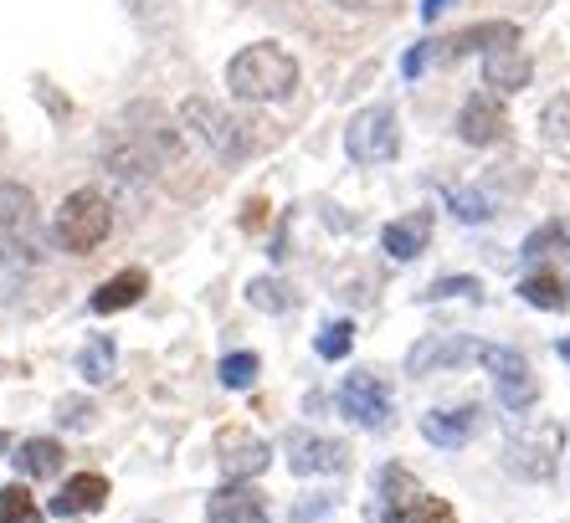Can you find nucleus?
<instances>
[{"label":"nucleus","instance_id":"423d86ee","mask_svg":"<svg viewBox=\"0 0 570 523\" xmlns=\"http://www.w3.org/2000/svg\"><path fill=\"white\" fill-rule=\"evenodd\" d=\"M483 365H489L493 375V391H499V406L514 411V416H524V411L540 401V379H534L530 359L519 349H499V344H483V354H478Z\"/></svg>","mask_w":570,"mask_h":523},{"label":"nucleus","instance_id":"f704fd0d","mask_svg":"<svg viewBox=\"0 0 570 523\" xmlns=\"http://www.w3.org/2000/svg\"><path fill=\"white\" fill-rule=\"evenodd\" d=\"M330 513V497H304V503H293V519L308 523V519H324Z\"/></svg>","mask_w":570,"mask_h":523},{"label":"nucleus","instance_id":"f3484780","mask_svg":"<svg viewBox=\"0 0 570 523\" xmlns=\"http://www.w3.org/2000/svg\"><path fill=\"white\" fill-rule=\"evenodd\" d=\"M375 497H381V523H401V513L422 497V483H416V472L391 462V467H381V477H375Z\"/></svg>","mask_w":570,"mask_h":523},{"label":"nucleus","instance_id":"cd10ccee","mask_svg":"<svg viewBox=\"0 0 570 523\" xmlns=\"http://www.w3.org/2000/svg\"><path fill=\"white\" fill-rule=\"evenodd\" d=\"M257 369H263V359L257 354H226L222 359V385L226 391H253V379H257Z\"/></svg>","mask_w":570,"mask_h":523},{"label":"nucleus","instance_id":"4c0bfd02","mask_svg":"<svg viewBox=\"0 0 570 523\" xmlns=\"http://www.w3.org/2000/svg\"><path fill=\"white\" fill-rule=\"evenodd\" d=\"M334 6H345V11H365L371 0H334Z\"/></svg>","mask_w":570,"mask_h":523},{"label":"nucleus","instance_id":"1a4fd4ad","mask_svg":"<svg viewBox=\"0 0 570 523\" xmlns=\"http://www.w3.org/2000/svg\"><path fill=\"white\" fill-rule=\"evenodd\" d=\"M340 411H345L355 426H365V432H385V426H391V395H385V385L375 375H345V385H340Z\"/></svg>","mask_w":570,"mask_h":523},{"label":"nucleus","instance_id":"4be33fe9","mask_svg":"<svg viewBox=\"0 0 570 523\" xmlns=\"http://www.w3.org/2000/svg\"><path fill=\"white\" fill-rule=\"evenodd\" d=\"M16 472H21V483H31V477H57V467H62V446L52 442V436H27V442L16 446Z\"/></svg>","mask_w":570,"mask_h":523},{"label":"nucleus","instance_id":"6e6552de","mask_svg":"<svg viewBox=\"0 0 570 523\" xmlns=\"http://www.w3.org/2000/svg\"><path fill=\"white\" fill-rule=\"evenodd\" d=\"M0 236H6L11 247H21L27 257H41V247H47L37 196L16 180H0Z\"/></svg>","mask_w":570,"mask_h":523},{"label":"nucleus","instance_id":"7c9ffc66","mask_svg":"<svg viewBox=\"0 0 570 523\" xmlns=\"http://www.w3.org/2000/svg\"><path fill=\"white\" fill-rule=\"evenodd\" d=\"M401 523H458V513H452V503L448 497H432V493H422L412 503V509L401 513Z\"/></svg>","mask_w":570,"mask_h":523},{"label":"nucleus","instance_id":"a878e982","mask_svg":"<svg viewBox=\"0 0 570 523\" xmlns=\"http://www.w3.org/2000/svg\"><path fill=\"white\" fill-rule=\"evenodd\" d=\"M540 134L544 145H570V92H560L540 108Z\"/></svg>","mask_w":570,"mask_h":523},{"label":"nucleus","instance_id":"2eb2a0df","mask_svg":"<svg viewBox=\"0 0 570 523\" xmlns=\"http://www.w3.org/2000/svg\"><path fill=\"white\" fill-rule=\"evenodd\" d=\"M267 462H273V446L267 442H257V436H247V432H226L222 436V472L232 477V483H247V477L267 472Z\"/></svg>","mask_w":570,"mask_h":523},{"label":"nucleus","instance_id":"ddd939ff","mask_svg":"<svg viewBox=\"0 0 570 523\" xmlns=\"http://www.w3.org/2000/svg\"><path fill=\"white\" fill-rule=\"evenodd\" d=\"M206 523H273V519H267V503L253 483H226L206 503Z\"/></svg>","mask_w":570,"mask_h":523},{"label":"nucleus","instance_id":"9d476101","mask_svg":"<svg viewBox=\"0 0 570 523\" xmlns=\"http://www.w3.org/2000/svg\"><path fill=\"white\" fill-rule=\"evenodd\" d=\"M483 344H473L468 334H426L422 344H412L406 354V375H438V369H458L468 359H478Z\"/></svg>","mask_w":570,"mask_h":523},{"label":"nucleus","instance_id":"0eeeda50","mask_svg":"<svg viewBox=\"0 0 570 523\" xmlns=\"http://www.w3.org/2000/svg\"><path fill=\"white\" fill-rule=\"evenodd\" d=\"M124 129L145 145V155L155 159L159 170H165V165H175V159H180V149H186V129H180V118H170L159 103H129V108H124Z\"/></svg>","mask_w":570,"mask_h":523},{"label":"nucleus","instance_id":"2f4dec72","mask_svg":"<svg viewBox=\"0 0 570 523\" xmlns=\"http://www.w3.org/2000/svg\"><path fill=\"white\" fill-rule=\"evenodd\" d=\"M350 344H355V324H350V318H334V324H324V334H318V354H324V359H345Z\"/></svg>","mask_w":570,"mask_h":523},{"label":"nucleus","instance_id":"412c9836","mask_svg":"<svg viewBox=\"0 0 570 523\" xmlns=\"http://www.w3.org/2000/svg\"><path fill=\"white\" fill-rule=\"evenodd\" d=\"M499 47H519V27L514 21H483V27H468L448 41V57H468V52H499Z\"/></svg>","mask_w":570,"mask_h":523},{"label":"nucleus","instance_id":"393cba45","mask_svg":"<svg viewBox=\"0 0 570 523\" xmlns=\"http://www.w3.org/2000/svg\"><path fill=\"white\" fill-rule=\"evenodd\" d=\"M41 509L31 503V487L27 483H6L0 487V523H37Z\"/></svg>","mask_w":570,"mask_h":523},{"label":"nucleus","instance_id":"6ab92c4d","mask_svg":"<svg viewBox=\"0 0 570 523\" xmlns=\"http://www.w3.org/2000/svg\"><path fill=\"white\" fill-rule=\"evenodd\" d=\"M145 293H149V273H145V267H124V273H114L108 283H98L94 314H124V308H134Z\"/></svg>","mask_w":570,"mask_h":523},{"label":"nucleus","instance_id":"ea45409f","mask_svg":"<svg viewBox=\"0 0 570 523\" xmlns=\"http://www.w3.org/2000/svg\"><path fill=\"white\" fill-rule=\"evenodd\" d=\"M0 446H6V432H0Z\"/></svg>","mask_w":570,"mask_h":523},{"label":"nucleus","instance_id":"c85d7f7f","mask_svg":"<svg viewBox=\"0 0 570 523\" xmlns=\"http://www.w3.org/2000/svg\"><path fill=\"white\" fill-rule=\"evenodd\" d=\"M448 206H452V216H458V221H468V226H483L493 216V200L483 196V190H452Z\"/></svg>","mask_w":570,"mask_h":523},{"label":"nucleus","instance_id":"20e7f679","mask_svg":"<svg viewBox=\"0 0 570 523\" xmlns=\"http://www.w3.org/2000/svg\"><path fill=\"white\" fill-rule=\"evenodd\" d=\"M396 149H401V118L391 103H371L350 118L345 155L355 165H385V159H396Z\"/></svg>","mask_w":570,"mask_h":523},{"label":"nucleus","instance_id":"7ed1b4c3","mask_svg":"<svg viewBox=\"0 0 570 523\" xmlns=\"http://www.w3.org/2000/svg\"><path fill=\"white\" fill-rule=\"evenodd\" d=\"M108 231H114V206H108V196H98V190H72V196L57 206L52 236H57V247L72 251V257H94L108 241Z\"/></svg>","mask_w":570,"mask_h":523},{"label":"nucleus","instance_id":"f8f14e48","mask_svg":"<svg viewBox=\"0 0 570 523\" xmlns=\"http://www.w3.org/2000/svg\"><path fill=\"white\" fill-rule=\"evenodd\" d=\"M345 442L334 436H318V432H288V467L298 477H324V472H340L345 467Z\"/></svg>","mask_w":570,"mask_h":523},{"label":"nucleus","instance_id":"dca6fc26","mask_svg":"<svg viewBox=\"0 0 570 523\" xmlns=\"http://www.w3.org/2000/svg\"><path fill=\"white\" fill-rule=\"evenodd\" d=\"M432 241V210H412V216H401L381 231V247L391 262H416Z\"/></svg>","mask_w":570,"mask_h":523},{"label":"nucleus","instance_id":"c756f323","mask_svg":"<svg viewBox=\"0 0 570 523\" xmlns=\"http://www.w3.org/2000/svg\"><path fill=\"white\" fill-rule=\"evenodd\" d=\"M27 267H31L27 251L11 247V241L0 236V293H16V288H21V277H27Z\"/></svg>","mask_w":570,"mask_h":523},{"label":"nucleus","instance_id":"e433bc0d","mask_svg":"<svg viewBox=\"0 0 570 523\" xmlns=\"http://www.w3.org/2000/svg\"><path fill=\"white\" fill-rule=\"evenodd\" d=\"M448 6H452V0H426V6H422V16H426V21H438V16L448 11Z\"/></svg>","mask_w":570,"mask_h":523},{"label":"nucleus","instance_id":"9b49d317","mask_svg":"<svg viewBox=\"0 0 570 523\" xmlns=\"http://www.w3.org/2000/svg\"><path fill=\"white\" fill-rule=\"evenodd\" d=\"M504 134H509V114L493 92H473V98L458 108V139H463V145L489 149V145H499Z\"/></svg>","mask_w":570,"mask_h":523},{"label":"nucleus","instance_id":"aec40b11","mask_svg":"<svg viewBox=\"0 0 570 523\" xmlns=\"http://www.w3.org/2000/svg\"><path fill=\"white\" fill-rule=\"evenodd\" d=\"M530 78H534V62L519 47H499V52L483 57V82L493 92H519V88H530Z\"/></svg>","mask_w":570,"mask_h":523},{"label":"nucleus","instance_id":"72a5a7b5","mask_svg":"<svg viewBox=\"0 0 570 523\" xmlns=\"http://www.w3.org/2000/svg\"><path fill=\"white\" fill-rule=\"evenodd\" d=\"M57 421L72 426V432H82V426H94V406H88V401H62V406H57Z\"/></svg>","mask_w":570,"mask_h":523},{"label":"nucleus","instance_id":"473e14b6","mask_svg":"<svg viewBox=\"0 0 570 523\" xmlns=\"http://www.w3.org/2000/svg\"><path fill=\"white\" fill-rule=\"evenodd\" d=\"M483 293V283L478 277H438L432 288H426V303H438V298H478Z\"/></svg>","mask_w":570,"mask_h":523},{"label":"nucleus","instance_id":"5701e85b","mask_svg":"<svg viewBox=\"0 0 570 523\" xmlns=\"http://www.w3.org/2000/svg\"><path fill=\"white\" fill-rule=\"evenodd\" d=\"M519 298L530 303V308H544V314H560V308H570V288L560 273H530L524 283H519Z\"/></svg>","mask_w":570,"mask_h":523},{"label":"nucleus","instance_id":"f03ea898","mask_svg":"<svg viewBox=\"0 0 570 523\" xmlns=\"http://www.w3.org/2000/svg\"><path fill=\"white\" fill-rule=\"evenodd\" d=\"M180 129H186V139L212 149L216 165H242V159L253 155L247 124L232 118L222 103H212V98H186V103H180Z\"/></svg>","mask_w":570,"mask_h":523},{"label":"nucleus","instance_id":"a211bd4d","mask_svg":"<svg viewBox=\"0 0 570 523\" xmlns=\"http://www.w3.org/2000/svg\"><path fill=\"white\" fill-rule=\"evenodd\" d=\"M108 503V477L104 472H78V477H67V487L57 493L52 513L57 519H82V513H98Z\"/></svg>","mask_w":570,"mask_h":523},{"label":"nucleus","instance_id":"39448f33","mask_svg":"<svg viewBox=\"0 0 570 523\" xmlns=\"http://www.w3.org/2000/svg\"><path fill=\"white\" fill-rule=\"evenodd\" d=\"M504 462L514 477L524 483H550L560 467V426L556 421H540V426H524L519 436H509Z\"/></svg>","mask_w":570,"mask_h":523},{"label":"nucleus","instance_id":"4468645a","mask_svg":"<svg viewBox=\"0 0 570 523\" xmlns=\"http://www.w3.org/2000/svg\"><path fill=\"white\" fill-rule=\"evenodd\" d=\"M478 421H483V411L478 406H452V411H426L422 416V436L432 446H442V452H458V446L473 442Z\"/></svg>","mask_w":570,"mask_h":523},{"label":"nucleus","instance_id":"58836bf2","mask_svg":"<svg viewBox=\"0 0 570 523\" xmlns=\"http://www.w3.org/2000/svg\"><path fill=\"white\" fill-rule=\"evenodd\" d=\"M560 359H570V344H560Z\"/></svg>","mask_w":570,"mask_h":523},{"label":"nucleus","instance_id":"f257e3e1","mask_svg":"<svg viewBox=\"0 0 570 523\" xmlns=\"http://www.w3.org/2000/svg\"><path fill=\"white\" fill-rule=\"evenodd\" d=\"M226 88L242 103H273V98H288L298 88V62L278 41H253L226 62Z\"/></svg>","mask_w":570,"mask_h":523},{"label":"nucleus","instance_id":"bb28decb","mask_svg":"<svg viewBox=\"0 0 570 523\" xmlns=\"http://www.w3.org/2000/svg\"><path fill=\"white\" fill-rule=\"evenodd\" d=\"M247 303L263 308V314H288L293 293H288V283H278V277H257L253 288H247Z\"/></svg>","mask_w":570,"mask_h":523},{"label":"nucleus","instance_id":"c9c22d12","mask_svg":"<svg viewBox=\"0 0 570 523\" xmlns=\"http://www.w3.org/2000/svg\"><path fill=\"white\" fill-rule=\"evenodd\" d=\"M426 57H432V41H416L412 52H406V62H401V72H406V78H416V72L426 67Z\"/></svg>","mask_w":570,"mask_h":523},{"label":"nucleus","instance_id":"b1692460","mask_svg":"<svg viewBox=\"0 0 570 523\" xmlns=\"http://www.w3.org/2000/svg\"><path fill=\"white\" fill-rule=\"evenodd\" d=\"M114 359H119V354H114V339H94L78 354V375L88 379V385H108V379H114Z\"/></svg>","mask_w":570,"mask_h":523}]
</instances>
